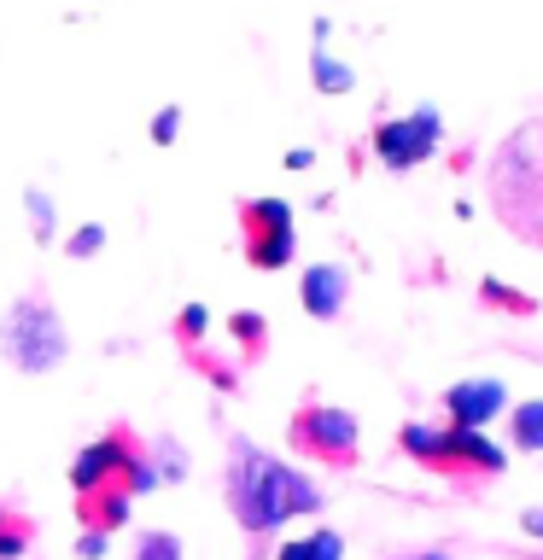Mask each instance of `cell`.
Listing matches in <instances>:
<instances>
[{
    "label": "cell",
    "mask_w": 543,
    "mask_h": 560,
    "mask_svg": "<svg viewBox=\"0 0 543 560\" xmlns=\"http://www.w3.org/2000/svg\"><path fill=\"white\" fill-rule=\"evenodd\" d=\"M485 192L497 222L525 245H543V117H525L520 129L490 152Z\"/></svg>",
    "instance_id": "obj_1"
},
{
    "label": "cell",
    "mask_w": 543,
    "mask_h": 560,
    "mask_svg": "<svg viewBox=\"0 0 543 560\" xmlns=\"http://www.w3.org/2000/svg\"><path fill=\"white\" fill-rule=\"evenodd\" d=\"M287 472H292V467L269 462V455H263L257 444H245V438H234V444H228V502H234V520H240L252 537L275 532V525L287 520V502H280Z\"/></svg>",
    "instance_id": "obj_2"
},
{
    "label": "cell",
    "mask_w": 543,
    "mask_h": 560,
    "mask_svg": "<svg viewBox=\"0 0 543 560\" xmlns=\"http://www.w3.org/2000/svg\"><path fill=\"white\" fill-rule=\"evenodd\" d=\"M0 350H7L12 368H24V374H47L53 362H65L70 339H65L59 310L47 304V292H24L7 310V322H0Z\"/></svg>",
    "instance_id": "obj_3"
},
{
    "label": "cell",
    "mask_w": 543,
    "mask_h": 560,
    "mask_svg": "<svg viewBox=\"0 0 543 560\" xmlns=\"http://www.w3.org/2000/svg\"><path fill=\"white\" fill-rule=\"evenodd\" d=\"M70 485H77V497H135V490L158 485L147 455H140L135 432H105L100 444H88L77 455V467H70Z\"/></svg>",
    "instance_id": "obj_4"
},
{
    "label": "cell",
    "mask_w": 543,
    "mask_h": 560,
    "mask_svg": "<svg viewBox=\"0 0 543 560\" xmlns=\"http://www.w3.org/2000/svg\"><path fill=\"white\" fill-rule=\"evenodd\" d=\"M403 450L415 462H427L432 472H502V450L485 432H462V427H403Z\"/></svg>",
    "instance_id": "obj_5"
},
{
    "label": "cell",
    "mask_w": 543,
    "mask_h": 560,
    "mask_svg": "<svg viewBox=\"0 0 543 560\" xmlns=\"http://www.w3.org/2000/svg\"><path fill=\"white\" fill-rule=\"evenodd\" d=\"M292 450L310 455V462H327V467H350L357 462V420L345 409L310 402V409L292 415Z\"/></svg>",
    "instance_id": "obj_6"
},
{
    "label": "cell",
    "mask_w": 543,
    "mask_h": 560,
    "mask_svg": "<svg viewBox=\"0 0 543 560\" xmlns=\"http://www.w3.org/2000/svg\"><path fill=\"white\" fill-rule=\"evenodd\" d=\"M438 135H444L438 112H432V105H415L409 117H385L380 122V129H374V152H380L385 170H409V164H420V158L438 152Z\"/></svg>",
    "instance_id": "obj_7"
},
{
    "label": "cell",
    "mask_w": 543,
    "mask_h": 560,
    "mask_svg": "<svg viewBox=\"0 0 543 560\" xmlns=\"http://www.w3.org/2000/svg\"><path fill=\"white\" fill-rule=\"evenodd\" d=\"M240 222H245V262H257V269L292 262V210L280 199L240 205Z\"/></svg>",
    "instance_id": "obj_8"
},
{
    "label": "cell",
    "mask_w": 543,
    "mask_h": 560,
    "mask_svg": "<svg viewBox=\"0 0 543 560\" xmlns=\"http://www.w3.org/2000/svg\"><path fill=\"white\" fill-rule=\"evenodd\" d=\"M502 402H508L502 380H462V385H450V392H444L450 427H462V432H480L485 420H497Z\"/></svg>",
    "instance_id": "obj_9"
},
{
    "label": "cell",
    "mask_w": 543,
    "mask_h": 560,
    "mask_svg": "<svg viewBox=\"0 0 543 560\" xmlns=\"http://www.w3.org/2000/svg\"><path fill=\"white\" fill-rule=\"evenodd\" d=\"M298 292H304V310L315 315V322H333V315L345 310L350 275L333 269V262H315V269H304V280H298Z\"/></svg>",
    "instance_id": "obj_10"
},
{
    "label": "cell",
    "mask_w": 543,
    "mask_h": 560,
    "mask_svg": "<svg viewBox=\"0 0 543 560\" xmlns=\"http://www.w3.org/2000/svg\"><path fill=\"white\" fill-rule=\"evenodd\" d=\"M82 520H88V532L112 537L129 520V497H82Z\"/></svg>",
    "instance_id": "obj_11"
},
{
    "label": "cell",
    "mask_w": 543,
    "mask_h": 560,
    "mask_svg": "<svg viewBox=\"0 0 543 560\" xmlns=\"http://www.w3.org/2000/svg\"><path fill=\"white\" fill-rule=\"evenodd\" d=\"M515 444L520 450H543V397H532V402L515 409Z\"/></svg>",
    "instance_id": "obj_12"
},
{
    "label": "cell",
    "mask_w": 543,
    "mask_h": 560,
    "mask_svg": "<svg viewBox=\"0 0 543 560\" xmlns=\"http://www.w3.org/2000/svg\"><path fill=\"white\" fill-rule=\"evenodd\" d=\"M30 520H18V514H7V508H0V560H18L30 549Z\"/></svg>",
    "instance_id": "obj_13"
},
{
    "label": "cell",
    "mask_w": 543,
    "mask_h": 560,
    "mask_svg": "<svg viewBox=\"0 0 543 560\" xmlns=\"http://www.w3.org/2000/svg\"><path fill=\"white\" fill-rule=\"evenodd\" d=\"M135 560H182V537L175 532H147L135 542Z\"/></svg>",
    "instance_id": "obj_14"
},
{
    "label": "cell",
    "mask_w": 543,
    "mask_h": 560,
    "mask_svg": "<svg viewBox=\"0 0 543 560\" xmlns=\"http://www.w3.org/2000/svg\"><path fill=\"white\" fill-rule=\"evenodd\" d=\"M310 65H315V82H322L327 94H339V88H350V82H357L345 65H333V59H327V47H315V52H310Z\"/></svg>",
    "instance_id": "obj_15"
},
{
    "label": "cell",
    "mask_w": 543,
    "mask_h": 560,
    "mask_svg": "<svg viewBox=\"0 0 543 560\" xmlns=\"http://www.w3.org/2000/svg\"><path fill=\"white\" fill-rule=\"evenodd\" d=\"M24 199H30V217H35V240L47 245V240H53V205H47V192H42V187H30Z\"/></svg>",
    "instance_id": "obj_16"
},
{
    "label": "cell",
    "mask_w": 543,
    "mask_h": 560,
    "mask_svg": "<svg viewBox=\"0 0 543 560\" xmlns=\"http://www.w3.org/2000/svg\"><path fill=\"white\" fill-rule=\"evenodd\" d=\"M175 129H182V112L170 105V112H158V122H152V140H158V147H170Z\"/></svg>",
    "instance_id": "obj_17"
},
{
    "label": "cell",
    "mask_w": 543,
    "mask_h": 560,
    "mask_svg": "<svg viewBox=\"0 0 543 560\" xmlns=\"http://www.w3.org/2000/svg\"><path fill=\"white\" fill-rule=\"evenodd\" d=\"M100 240H105V228H100V222H88V228H77V240H70V257H88V252H94Z\"/></svg>",
    "instance_id": "obj_18"
},
{
    "label": "cell",
    "mask_w": 543,
    "mask_h": 560,
    "mask_svg": "<svg viewBox=\"0 0 543 560\" xmlns=\"http://www.w3.org/2000/svg\"><path fill=\"white\" fill-rule=\"evenodd\" d=\"M77 555H82V560H94V555H105V537H100V532H82V542H77Z\"/></svg>",
    "instance_id": "obj_19"
},
{
    "label": "cell",
    "mask_w": 543,
    "mask_h": 560,
    "mask_svg": "<svg viewBox=\"0 0 543 560\" xmlns=\"http://www.w3.org/2000/svg\"><path fill=\"white\" fill-rule=\"evenodd\" d=\"M275 560H310V542H304V537H298V542H287V549H280Z\"/></svg>",
    "instance_id": "obj_20"
},
{
    "label": "cell",
    "mask_w": 543,
    "mask_h": 560,
    "mask_svg": "<svg viewBox=\"0 0 543 560\" xmlns=\"http://www.w3.org/2000/svg\"><path fill=\"white\" fill-rule=\"evenodd\" d=\"M525 532H532V537H543V508H532V514H525Z\"/></svg>",
    "instance_id": "obj_21"
},
{
    "label": "cell",
    "mask_w": 543,
    "mask_h": 560,
    "mask_svg": "<svg viewBox=\"0 0 543 560\" xmlns=\"http://www.w3.org/2000/svg\"><path fill=\"white\" fill-rule=\"evenodd\" d=\"M420 560H450V555H420Z\"/></svg>",
    "instance_id": "obj_22"
}]
</instances>
